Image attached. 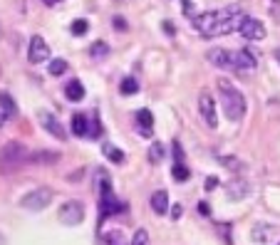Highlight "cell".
Wrapping results in <instances>:
<instances>
[{
	"label": "cell",
	"instance_id": "2e32d148",
	"mask_svg": "<svg viewBox=\"0 0 280 245\" xmlns=\"http://www.w3.org/2000/svg\"><path fill=\"white\" fill-rule=\"evenodd\" d=\"M27 161L30 164H55V161H60V154L57 151H35L27 156Z\"/></svg>",
	"mask_w": 280,
	"mask_h": 245
},
{
	"label": "cell",
	"instance_id": "5b68a950",
	"mask_svg": "<svg viewBox=\"0 0 280 245\" xmlns=\"http://www.w3.org/2000/svg\"><path fill=\"white\" fill-rule=\"evenodd\" d=\"M50 201H52V191L40 186V189H33L30 193H25L22 201H20V206L27 208V210H42Z\"/></svg>",
	"mask_w": 280,
	"mask_h": 245
},
{
	"label": "cell",
	"instance_id": "d4e9b609",
	"mask_svg": "<svg viewBox=\"0 0 280 245\" xmlns=\"http://www.w3.org/2000/svg\"><path fill=\"white\" fill-rule=\"evenodd\" d=\"M171 176H174L176 181H186L191 173H188V169L184 166V164H174V169H171Z\"/></svg>",
	"mask_w": 280,
	"mask_h": 245
},
{
	"label": "cell",
	"instance_id": "ffe728a7",
	"mask_svg": "<svg viewBox=\"0 0 280 245\" xmlns=\"http://www.w3.org/2000/svg\"><path fill=\"white\" fill-rule=\"evenodd\" d=\"M119 92H122L124 97L136 95V92H139V82H136L134 77H124V79H122V84H119Z\"/></svg>",
	"mask_w": 280,
	"mask_h": 245
},
{
	"label": "cell",
	"instance_id": "44dd1931",
	"mask_svg": "<svg viewBox=\"0 0 280 245\" xmlns=\"http://www.w3.org/2000/svg\"><path fill=\"white\" fill-rule=\"evenodd\" d=\"M102 154H104L109 161H114V164H122V161H124V154L117 149V146H112V144H104V146H102Z\"/></svg>",
	"mask_w": 280,
	"mask_h": 245
},
{
	"label": "cell",
	"instance_id": "5bb4252c",
	"mask_svg": "<svg viewBox=\"0 0 280 245\" xmlns=\"http://www.w3.org/2000/svg\"><path fill=\"white\" fill-rule=\"evenodd\" d=\"M151 210H154L156 216H164L169 210V193L166 191H156V193L151 196Z\"/></svg>",
	"mask_w": 280,
	"mask_h": 245
},
{
	"label": "cell",
	"instance_id": "83f0119b",
	"mask_svg": "<svg viewBox=\"0 0 280 245\" xmlns=\"http://www.w3.org/2000/svg\"><path fill=\"white\" fill-rule=\"evenodd\" d=\"M114 27H117L119 33H124V30H127V20H124V18H119V15H117V18H114Z\"/></svg>",
	"mask_w": 280,
	"mask_h": 245
},
{
	"label": "cell",
	"instance_id": "836d02e7",
	"mask_svg": "<svg viewBox=\"0 0 280 245\" xmlns=\"http://www.w3.org/2000/svg\"><path fill=\"white\" fill-rule=\"evenodd\" d=\"M273 55H275V59L280 62V47H275V52H273Z\"/></svg>",
	"mask_w": 280,
	"mask_h": 245
},
{
	"label": "cell",
	"instance_id": "f1b7e54d",
	"mask_svg": "<svg viewBox=\"0 0 280 245\" xmlns=\"http://www.w3.org/2000/svg\"><path fill=\"white\" fill-rule=\"evenodd\" d=\"M216 186H218V178H216V176H208V178H206V191H213Z\"/></svg>",
	"mask_w": 280,
	"mask_h": 245
},
{
	"label": "cell",
	"instance_id": "3957f363",
	"mask_svg": "<svg viewBox=\"0 0 280 245\" xmlns=\"http://www.w3.org/2000/svg\"><path fill=\"white\" fill-rule=\"evenodd\" d=\"M27 146H22L20 141H8L0 149V169L3 171H15L22 164H27Z\"/></svg>",
	"mask_w": 280,
	"mask_h": 245
},
{
	"label": "cell",
	"instance_id": "ac0fdd59",
	"mask_svg": "<svg viewBox=\"0 0 280 245\" xmlns=\"http://www.w3.org/2000/svg\"><path fill=\"white\" fill-rule=\"evenodd\" d=\"M87 127H90V124H87V116H85V114H75V116H72V134H75V136H87V132H90Z\"/></svg>",
	"mask_w": 280,
	"mask_h": 245
},
{
	"label": "cell",
	"instance_id": "7402d4cb",
	"mask_svg": "<svg viewBox=\"0 0 280 245\" xmlns=\"http://www.w3.org/2000/svg\"><path fill=\"white\" fill-rule=\"evenodd\" d=\"M67 67H70V65H67L62 57H55V59L50 62V67H47V70H50V75L60 77V75H65V72H67Z\"/></svg>",
	"mask_w": 280,
	"mask_h": 245
},
{
	"label": "cell",
	"instance_id": "603a6c76",
	"mask_svg": "<svg viewBox=\"0 0 280 245\" xmlns=\"http://www.w3.org/2000/svg\"><path fill=\"white\" fill-rule=\"evenodd\" d=\"M161 159H164V144L161 141H154L149 146V161L151 164H159Z\"/></svg>",
	"mask_w": 280,
	"mask_h": 245
},
{
	"label": "cell",
	"instance_id": "cb8c5ba5",
	"mask_svg": "<svg viewBox=\"0 0 280 245\" xmlns=\"http://www.w3.org/2000/svg\"><path fill=\"white\" fill-rule=\"evenodd\" d=\"M90 55L97 57V59H99V57H107V55H109V47H107V42H102V40H99V42H94L92 50H90Z\"/></svg>",
	"mask_w": 280,
	"mask_h": 245
},
{
	"label": "cell",
	"instance_id": "30bf717a",
	"mask_svg": "<svg viewBox=\"0 0 280 245\" xmlns=\"http://www.w3.org/2000/svg\"><path fill=\"white\" fill-rule=\"evenodd\" d=\"M206 59L213 65V67H218V70H233V55L223 50V47H213V50H208L206 52Z\"/></svg>",
	"mask_w": 280,
	"mask_h": 245
},
{
	"label": "cell",
	"instance_id": "e575fe53",
	"mask_svg": "<svg viewBox=\"0 0 280 245\" xmlns=\"http://www.w3.org/2000/svg\"><path fill=\"white\" fill-rule=\"evenodd\" d=\"M3 124H5V116H3V112H0V127H3Z\"/></svg>",
	"mask_w": 280,
	"mask_h": 245
},
{
	"label": "cell",
	"instance_id": "6da1fadb",
	"mask_svg": "<svg viewBox=\"0 0 280 245\" xmlns=\"http://www.w3.org/2000/svg\"><path fill=\"white\" fill-rule=\"evenodd\" d=\"M216 84H218V95H221V104H223L226 116L231 121H241L243 116H245V109H248L245 97L241 95V89L233 82H228V79H218Z\"/></svg>",
	"mask_w": 280,
	"mask_h": 245
},
{
	"label": "cell",
	"instance_id": "7a4b0ae2",
	"mask_svg": "<svg viewBox=\"0 0 280 245\" xmlns=\"http://www.w3.org/2000/svg\"><path fill=\"white\" fill-rule=\"evenodd\" d=\"M233 13H238V8H228V10H208V13H201L193 18V27L204 35V38H213L216 27L223 22L226 18H231Z\"/></svg>",
	"mask_w": 280,
	"mask_h": 245
},
{
	"label": "cell",
	"instance_id": "8fae6325",
	"mask_svg": "<svg viewBox=\"0 0 280 245\" xmlns=\"http://www.w3.org/2000/svg\"><path fill=\"white\" fill-rule=\"evenodd\" d=\"M40 121H42V127H45V132H50L55 139H67V132L62 129V124H60V119H57L55 114H47V112H42L40 114Z\"/></svg>",
	"mask_w": 280,
	"mask_h": 245
},
{
	"label": "cell",
	"instance_id": "52a82bcc",
	"mask_svg": "<svg viewBox=\"0 0 280 245\" xmlns=\"http://www.w3.org/2000/svg\"><path fill=\"white\" fill-rule=\"evenodd\" d=\"M238 33H241L245 40H253V42H258V40L265 38V25H263L258 18H243L241 27H238Z\"/></svg>",
	"mask_w": 280,
	"mask_h": 245
},
{
	"label": "cell",
	"instance_id": "9a60e30c",
	"mask_svg": "<svg viewBox=\"0 0 280 245\" xmlns=\"http://www.w3.org/2000/svg\"><path fill=\"white\" fill-rule=\"evenodd\" d=\"M0 112L5 119H13L18 114V107H15V99L8 95V92H0Z\"/></svg>",
	"mask_w": 280,
	"mask_h": 245
},
{
	"label": "cell",
	"instance_id": "4dcf8cb0",
	"mask_svg": "<svg viewBox=\"0 0 280 245\" xmlns=\"http://www.w3.org/2000/svg\"><path fill=\"white\" fill-rule=\"evenodd\" d=\"M164 30H166L169 35H174V33H176V30H174V25H171V22H164Z\"/></svg>",
	"mask_w": 280,
	"mask_h": 245
},
{
	"label": "cell",
	"instance_id": "d6a6232c",
	"mask_svg": "<svg viewBox=\"0 0 280 245\" xmlns=\"http://www.w3.org/2000/svg\"><path fill=\"white\" fill-rule=\"evenodd\" d=\"M171 216H174V218H179V216H181V206H174V210H171Z\"/></svg>",
	"mask_w": 280,
	"mask_h": 245
},
{
	"label": "cell",
	"instance_id": "4fadbf2b",
	"mask_svg": "<svg viewBox=\"0 0 280 245\" xmlns=\"http://www.w3.org/2000/svg\"><path fill=\"white\" fill-rule=\"evenodd\" d=\"M273 235H275V226H268V223H258V226H253V230H250V238L256 243H268Z\"/></svg>",
	"mask_w": 280,
	"mask_h": 245
},
{
	"label": "cell",
	"instance_id": "484cf974",
	"mask_svg": "<svg viewBox=\"0 0 280 245\" xmlns=\"http://www.w3.org/2000/svg\"><path fill=\"white\" fill-rule=\"evenodd\" d=\"M70 30H72V35H77V38H79V35H85V33L90 30V22L79 18V20H75V22H72V27H70Z\"/></svg>",
	"mask_w": 280,
	"mask_h": 245
},
{
	"label": "cell",
	"instance_id": "8992f818",
	"mask_svg": "<svg viewBox=\"0 0 280 245\" xmlns=\"http://www.w3.org/2000/svg\"><path fill=\"white\" fill-rule=\"evenodd\" d=\"M199 112L204 116V121L211 127V129H216L218 127V114H216V102H213V97L204 92V95L199 97Z\"/></svg>",
	"mask_w": 280,
	"mask_h": 245
},
{
	"label": "cell",
	"instance_id": "7c38bea8",
	"mask_svg": "<svg viewBox=\"0 0 280 245\" xmlns=\"http://www.w3.org/2000/svg\"><path fill=\"white\" fill-rule=\"evenodd\" d=\"M136 127H139L142 136H151V132H154V116H151L149 109H139L136 112Z\"/></svg>",
	"mask_w": 280,
	"mask_h": 245
},
{
	"label": "cell",
	"instance_id": "277c9868",
	"mask_svg": "<svg viewBox=\"0 0 280 245\" xmlns=\"http://www.w3.org/2000/svg\"><path fill=\"white\" fill-rule=\"evenodd\" d=\"M57 218H60L62 226H79L85 221V206H82V201H65L60 206Z\"/></svg>",
	"mask_w": 280,
	"mask_h": 245
},
{
	"label": "cell",
	"instance_id": "4316f807",
	"mask_svg": "<svg viewBox=\"0 0 280 245\" xmlns=\"http://www.w3.org/2000/svg\"><path fill=\"white\" fill-rule=\"evenodd\" d=\"M129 245H149V233H147L144 228H139V230L134 233V238H131Z\"/></svg>",
	"mask_w": 280,
	"mask_h": 245
},
{
	"label": "cell",
	"instance_id": "9c48e42d",
	"mask_svg": "<svg viewBox=\"0 0 280 245\" xmlns=\"http://www.w3.org/2000/svg\"><path fill=\"white\" fill-rule=\"evenodd\" d=\"M231 55H233V70H256L258 67V57L253 55V50H248V47H241V50H236Z\"/></svg>",
	"mask_w": 280,
	"mask_h": 245
},
{
	"label": "cell",
	"instance_id": "1f68e13d",
	"mask_svg": "<svg viewBox=\"0 0 280 245\" xmlns=\"http://www.w3.org/2000/svg\"><path fill=\"white\" fill-rule=\"evenodd\" d=\"M42 3H45V5H47V8H52V5H60V3H62V0H42Z\"/></svg>",
	"mask_w": 280,
	"mask_h": 245
},
{
	"label": "cell",
	"instance_id": "ba28073f",
	"mask_svg": "<svg viewBox=\"0 0 280 245\" xmlns=\"http://www.w3.org/2000/svg\"><path fill=\"white\" fill-rule=\"evenodd\" d=\"M47 57H50L47 42L40 38V35H33V38H30V47H27V59H30L33 65H40V62H45Z\"/></svg>",
	"mask_w": 280,
	"mask_h": 245
},
{
	"label": "cell",
	"instance_id": "e0dca14e",
	"mask_svg": "<svg viewBox=\"0 0 280 245\" xmlns=\"http://www.w3.org/2000/svg\"><path fill=\"white\" fill-rule=\"evenodd\" d=\"M65 95H67V99H70V102H82V99H85V87H82V82H79V79L67 82Z\"/></svg>",
	"mask_w": 280,
	"mask_h": 245
},
{
	"label": "cell",
	"instance_id": "f546056e",
	"mask_svg": "<svg viewBox=\"0 0 280 245\" xmlns=\"http://www.w3.org/2000/svg\"><path fill=\"white\" fill-rule=\"evenodd\" d=\"M102 134V129H99V119L94 116V121H92V129H90V136H99Z\"/></svg>",
	"mask_w": 280,
	"mask_h": 245
},
{
	"label": "cell",
	"instance_id": "d590c367",
	"mask_svg": "<svg viewBox=\"0 0 280 245\" xmlns=\"http://www.w3.org/2000/svg\"><path fill=\"white\" fill-rule=\"evenodd\" d=\"M0 38H3V30H0Z\"/></svg>",
	"mask_w": 280,
	"mask_h": 245
},
{
	"label": "cell",
	"instance_id": "d6986e66",
	"mask_svg": "<svg viewBox=\"0 0 280 245\" xmlns=\"http://www.w3.org/2000/svg\"><path fill=\"white\" fill-rule=\"evenodd\" d=\"M102 245H129L122 230H109L102 235Z\"/></svg>",
	"mask_w": 280,
	"mask_h": 245
}]
</instances>
